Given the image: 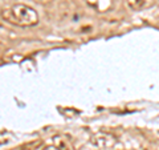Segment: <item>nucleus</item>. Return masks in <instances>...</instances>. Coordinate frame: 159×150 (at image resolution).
<instances>
[{"label":"nucleus","mask_w":159,"mask_h":150,"mask_svg":"<svg viewBox=\"0 0 159 150\" xmlns=\"http://www.w3.org/2000/svg\"><path fill=\"white\" fill-rule=\"evenodd\" d=\"M0 17L16 27H33L39 24V15L36 9L27 4H11L6 6L0 11Z\"/></svg>","instance_id":"nucleus-1"},{"label":"nucleus","mask_w":159,"mask_h":150,"mask_svg":"<svg viewBox=\"0 0 159 150\" xmlns=\"http://www.w3.org/2000/svg\"><path fill=\"white\" fill-rule=\"evenodd\" d=\"M148 4V0H127V6L134 11H139V9L145 8Z\"/></svg>","instance_id":"nucleus-4"},{"label":"nucleus","mask_w":159,"mask_h":150,"mask_svg":"<svg viewBox=\"0 0 159 150\" xmlns=\"http://www.w3.org/2000/svg\"><path fill=\"white\" fill-rule=\"evenodd\" d=\"M53 141H54V146H56L58 150H74L70 141H69L66 137H64V136L54 137Z\"/></svg>","instance_id":"nucleus-2"},{"label":"nucleus","mask_w":159,"mask_h":150,"mask_svg":"<svg viewBox=\"0 0 159 150\" xmlns=\"http://www.w3.org/2000/svg\"><path fill=\"white\" fill-rule=\"evenodd\" d=\"M44 150H58L56 146H48V148H45Z\"/></svg>","instance_id":"nucleus-5"},{"label":"nucleus","mask_w":159,"mask_h":150,"mask_svg":"<svg viewBox=\"0 0 159 150\" xmlns=\"http://www.w3.org/2000/svg\"><path fill=\"white\" fill-rule=\"evenodd\" d=\"M94 142H96V145L99 148H109L114 143L113 138L110 136H106V134H98V136L94 138Z\"/></svg>","instance_id":"nucleus-3"}]
</instances>
